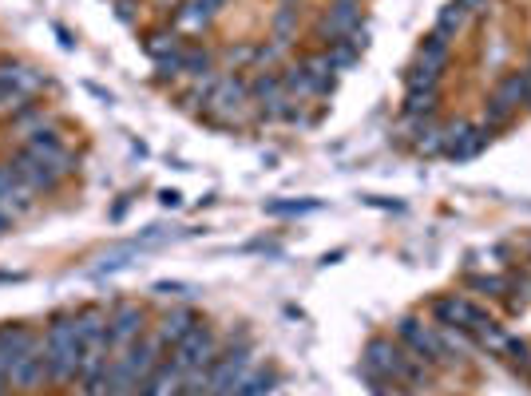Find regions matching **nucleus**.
<instances>
[{"label": "nucleus", "mask_w": 531, "mask_h": 396, "mask_svg": "<svg viewBox=\"0 0 531 396\" xmlns=\"http://www.w3.org/2000/svg\"><path fill=\"white\" fill-rule=\"evenodd\" d=\"M472 290H484L488 297H500L504 294V282L500 278H472Z\"/></svg>", "instance_id": "obj_31"}, {"label": "nucleus", "mask_w": 531, "mask_h": 396, "mask_svg": "<svg viewBox=\"0 0 531 396\" xmlns=\"http://www.w3.org/2000/svg\"><path fill=\"white\" fill-rule=\"evenodd\" d=\"M8 167H12L16 179H20L24 187H32L36 195H40V191H56L60 179H64V171H56L44 155H36V151H28V147H20V151L8 159Z\"/></svg>", "instance_id": "obj_8"}, {"label": "nucleus", "mask_w": 531, "mask_h": 396, "mask_svg": "<svg viewBox=\"0 0 531 396\" xmlns=\"http://www.w3.org/2000/svg\"><path fill=\"white\" fill-rule=\"evenodd\" d=\"M361 369H365V377H369L377 389H381V385H417V381L425 377V365H421L405 345H397V341H389V337H373V341L365 345Z\"/></svg>", "instance_id": "obj_2"}, {"label": "nucleus", "mask_w": 531, "mask_h": 396, "mask_svg": "<svg viewBox=\"0 0 531 396\" xmlns=\"http://www.w3.org/2000/svg\"><path fill=\"white\" fill-rule=\"evenodd\" d=\"M274 385H278V373H274V369H250V373L242 377V385L230 396H270L274 393Z\"/></svg>", "instance_id": "obj_20"}, {"label": "nucleus", "mask_w": 531, "mask_h": 396, "mask_svg": "<svg viewBox=\"0 0 531 396\" xmlns=\"http://www.w3.org/2000/svg\"><path fill=\"white\" fill-rule=\"evenodd\" d=\"M115 8H119V20H127V24H131V20H135V12H131V8H135V4H131V0H119V4H115Z\"/></svg>", "instance_id": "obj_32"}, {"label": "nucleus", "mask_w": 531, "mask_h": 396, "mask_svg": "<svg viewBox=\"0 0 531 396\" xmlns=\"http://www.w3.org/2000/svg\"><path fill=\"white\" fill-rule=\"evenodd\" d=\"M155 76H159V80H175V76H183V48L171 52V56H163V60H155Z\"/></svg>", "instance_id": "obj_27"}, {"label": "nucleus", "mask_w": 531, "mask_h": 396, "mask_svg": "<svg viewBox=\"0 0 531 396\" xmlns=\"http://www.w3.org/2000/svg\"><path fill=\"white\" fill-rule=\"evenodd\" d=\"M417 64L428 68V72H444V64H448V40L432 32L425 44H421V52H417Z\"/></svg>", "instance_id": "obj_22"}, {"label": "nucleus", "mask_w": 531, "mask_h": 396, "mask_svg": "<svg viewBox=\"0 0 531 396\" xmlns=\"http://www.w3.org/2000/svg\"><path fill=\"white\" fill-rule=\"evenodd\" d=\"M528 72V107H531V68H524Z\"/></svg>", "instance_id": "obj_37"}, {"label": "nucleus", "mask_w": 531, "mask_h": 396, "mask_svg": "<svg viewBox=\"0 0 531 396\" xmlns=\"http://www.w3.org/2000/svg\"><path fill=\"white\" fill-rule=\"evenodd\" d=\"M24 147H28V151H36V155H44V159H48L56 171H64V175L72 171V155H68V147L56 139V131L36 127V131L28 135V143H24Z\"/></svg>", "instance_id": "obj_15"}, {"label": "nucleus", "mask_w": 531, "mask_h": 396, "mask_svg": "<svg viewBox=\"0 0 531 396\" xmlns=\"http://www.w3.org/2000/svg\"><path fill=\"white\" fill-rule=\"evenodd\" d=\"M32 349H40V337H36L28 325H0V365H4V377H8V369H12L24 353H32Z\"/></svg>", "instance_id": "obj_14"}, {"label": "nucleus", "mask_w": 531, "mask_h": 396, "mask_svg": "<svg viewBox=\"0 0 531 396\" xmlns=\"http://www.w3.org/2000/svg\"><path fill=\"white\" fill-rule=\"evenodd\" d=\"M179 48H183L179 32H151L147 44H143V52H147L151 60H163V56H171V52H179Z\"/></svg>", "instance_id": "obj_25"}, {"label": "nucleus", "mask_w": 531, "mask_h": 396, "mask_svg": "<svg viewBox=\"0 0 531 396\" xmlns=\"http://www.w3.org/2000/svg\"><path fill=\"white\" fill-rule=\"evenodd\" d=\"M397 337H401V345L421 361V365H448V353H444V345H440V333H436V325H425L421 317H401L397 321Z\"/></svg>", "instance_id": "obj_5"}, {"label": "nucleus", "mask_w": 531, "mask_h": 396, "mask_svg": "<svg viewBox=\"0 0 531 396\" xmlns=\"http://www.w3.org/2000/svg\"><path fill=\"white\" fill-rule=\"evenodd\" d=\"M528 103V72H508L500 84H496V92L488 99V123L484 127H500V123H508L520 107Z\"/></svg>", "instance_id": "obj_7"}, {"label": "nucleus", "mask_w": 531, "mask_h": 396, "mask_svg": "<svg viewBox=\"0 0 531 396\" xmlns=\"http://www.w3.org/2000/svg\"><path fill=\"white\" fill-rule=\"evenodd\" d=\"M155 294L159 297H191L195 286H183V282H155Z\"/></svg>", "instance_id": "obj_30"}, {"label": "nucleus", "mask_w": 531, "mask_h": 396, "mask_svg": "<svg viewBox=\"0 0 531 396\" xmlns=\"http://www.w3.org/2000/svg\"><path fill=\"white\" fill-rule=\"evenodd\" d=\"M500 357H508V365H516V369H528V373H531V345H528V341H516V337H512V341H508V349H504Z\"/></svg>", "instance_id": "obj_26"}, {"label": "nucleus", "mask_w": 531, "mask_h": 396, "mask_svg": "<svg viewBox=\"0 0 531 396\" xmlns=\"http://www.w3.org/2000/svg\"><path fill=\"white\" fill-rule=\"evenodd\" d=\"M266 210L270 214H310V210H321V202H314V198H306V202H270Z\"/></svg>", "instance_id": "obj_29"}, {"label": "nucleus", "mask_w": 531, "mask_h": 396, "mask_svg": "<svg viewBox=\"0 0 531 396\" xmlns=\"http://www.w3.org/2000/svg\"><path fill=\"white\" fill-rule=\"evenodd\" d=\"M405 88H440V72H428L421 64H413V72L405 76Z\"/></svg>", "instance_id": "obj_28"}, {"label": "nucleus", "mask_w": 531, "mask_h": 396, "mask_svg": "<svg viewBox=\"0 0 531 396\" xmlns=\"http://www.w3.org/2000/svg\"><path fill=\"white\" fill-rule=\"evenodd\" d=\"M195 325H199V317H195L187 305H175V309H167V313L159 317V329H155V337H159L163 345H171V349H175V345H179V341H183V337H187Z\"/></svg>", "instance_id": "obj_16"}, {"label": "nucleus", "mask_w": 531, "mask_h": 396, "mask_svg": "<svg viewBox=\"0 0 531 396\" xmlns=\"http://www.w3.org/2000/svg\"><path fill=\"white\" fill-rule=\"evenodd\" d=\"M464 24H468V12L460 8V0H448V4L440 8V16H436V36L452 40V36H456Z\"/></svg>", "instance_id": "obj_23"}, {"label": "nucleus", "mask_w": 531, "mask_h": 396, "mask_svg": "<svg viewBox=\"0 0 531 396\" xmlns=\"http://www.w3.org/2000/svg\"><path fill=\"white\" fill-rule=\"evenodd\" d=\"M357 28H361V8H357V0H337L318 24V32L321 36H329V44H333V40H349Z\"/></svg>", "instance_id": "obj_13"}, {"label": "nucleus", "mask_w": 531, "mask_h": 396, "mask_svg": "<svg viewBox=\"0 0 531 396\" xmlns=\"http://www.w3.org/2000/svg\"><path fill=\"white\" fill-rule=\"evenodd\" d=\"M12 222H16V214H8V210L0 206V234H4V230H12Z\"/></svg>", "instance_id": "obj_33"}, {"label": "nucleus", "mask_w": 531, "mask_h": 396, "mask_svg": "<svg viewBox=\"0 0 531 396\" xmlns=\"http://www.w3.org/2000/svg\"><path fill=\"white\" fill-rule=\"evenodd\" d=\"M183 72L195 76V80L211 76V52L199 48V44H183Z\"/></svg>", "instance_id": "obj_24"}, {"label": "nucleus", "mask_w": 531, "mask_h": 396, "mask_svg": "<svg viewBox=\"0 0 531 396\" xmlns=\"http://www.w3.org/2000/svg\"><path fill=\"white\" fill-rule=\"evenodd\" d=\"M440 103V88H409L405 92V119H428Z\"/></svg>", "instance_id": "obj_19"}, {"label": "nucleus", "mask_w": 531, "mask_h": 396, "mask_svg": "<svg viewBox=\"0 0 531 396\" xmlns=\"http://www.w3.org/2000/svg\"><path fill=\"white\" fill-rule=\"evenodd\" d=\"M159 4H163V8H171V4H175V0H159Z\"/></svg>", "instance_id": "obj_40"}, {"label": "nucleus", "mask_w": 531, "mask_h": 396, "mask_svg": "<svg viewBox=\"0 0 531 396\" xmlns=\"http://www.w3.org/2000/svg\"><path fill=\"white\" fill-rule=\"evenodd\" d=\"M254 369V349L242 341L238 349L230 345L226 353H218L214 357V365L207 369V396H230L238 385H242V377Z\"/></svg>", "instance_id": "obj_4"}, {"label": "nucleus", "mask_w": 531, "mask_h": 396, "mask_svg": "<svg viewBox=\"0 0 531 396\" xmlns=\"http://www.w3.org/2000/svg\"><path fill=\"white\" fill-rule=\"evenodd\" d=\"M222 349H218V337H214L211 325H195L175 349H171V361H175V369L187 377V373H207L214 365V357H218Z\"/></svg>", "instance_id": "obj_3"}, {"label": "nucleus", "mask_w": 531, "mask_h": 396, "mask_svg": "<svg viewBox=\"0 0 531 396\" xmlns=\"http://www.w3.org/2000/svg\"><path fill=\"white\" fill-rule=\"evenodd\" d=\"M0 396H8V381H0Z\"/></svg>", "instance_id": "obj_38"}, {"label": "nucleus", "mask_w": 531, "mask_h": 396, "mask_svg": "<svg viewBox=\"0 0 531 396\" xmlns=\"http://www.w3.org/2000/svg\"><path fill=\"white\" fill-rule=\"evenodd\" d=\"M282 8H294V0H282Z\"/></svg>", "instance_id": "obj_39"}, {"label": "nucleus", "mask_w": 531, "mask_h": 396, "mask_svg": "<svg viewBox=\"0 0 531 396\" xmlns=\"http://www.w3.org/2000/svg\"><path fill=\"white\" fill-rule=\"evenodd\" d=\"M480 4H484V0H460V8H464L468 16H472V12H480Z\"/></svg>", "instance_id": "obj_35"}, {"label": "nucleus", "mask_w": 531, "mask_h": 396, "mask_svg": "<svg viewBox=\"0 0 531 396\" xmlns=\"http://www.w3.org/2000/svg\"><path fill=\"white\" fill-rule=\"evenodd\" d=\"M488 135H492V127H476V123H468V119H456V123L444 127V147H440V151L452 155V159H472V155L484 151Z\"/></svg>", "instance_id": "obj_11"}, {"label": "nucleus", "mask_w": 531, "mask_h": 396, "mask_svg": "<svg viewBox=\"0 0 531 396\" xmlns=\"http://www.w3.org/2000/svg\"><path fill=\"white\" fill-rule=\"evenodd\" d=\"M472 337H476V345H484V349H488V353H496V357H500V353L508 349V341H512V333H504V325H500V321H492V317H488L484 325H476V329H472Z\"/></svg>", "instance_id": "obj_21"}, {"label": "nucleus", "mask_w": 531, "mask_h": 396, "mask_svg": "<svg viewBox=\"0 0 531 396\" xmlns=\"http://www.w3.org/2000/svg\"><path fill=\"white\" fill-rule=\"evenodd\" d=\"M143 333H147V313L139 305H115L107 313V345H111V353L135 345Z\"/></svg>", "instance_id": "obj_9"}, {"label": "nucleus", "mask_w": 531, "mask_h": 396, "mask_svg": "<svg viewBox=\"0 0 531 396\" xmlns=\"http://www.w3.org/2000/svg\"><path fill=\"white\" fill-rule=\"evenodd\" d=\"M40 72L20 64V60H0V111L24 107L28 99L40 92Z\"/></svg>", "instance_id": "obj_6"}, {"label": "nucleus", "mask_w": 531, "mask_h": 396, "mask_svg": "<svg viewBox=\"0 0 531 396\" xmlns=\"http://www.w3.org/2000/svg\"><path fill=\"white\" fill-rule=\"evenodd\" d=\"M44 361H48V385H72L80 381L84 345L76 333V313H56L44 329Z\"/></svg>", "instance_id": "obj_1"}, {"label": "nucleus", "mask_w": 531, "mask_h": 396, "mask_svg": "<svg viewBox=\"0 0 531 396\" xmlns=\"http://www.w3.org/2000/svg\"><path fill=\"white\" fill-rule=\"evenodd\" d=\"M4 282H24V274H0V286Z\"/></svg>", "instance_id": "obj_36"}, {"label": "nucleus", "mask_w": 531, "mask_h": 396, "mask_svg": "<svg viewBox=\"0 0 531 396\" xmlns=\"http://www.w3.org/2000/svg\"><path fill=\"white\" fill-rule=\"evenodd\" d=\"M246 103H250L246 80H238V76H218L211 88V96H207V111H211L214 119H234Z\"/></svg>", "instance_id": "obj_12"}, {"label": "nucleus", "mask_w": 531, "mask_h": 396, "mask_svg": "<svg viewBox=\"0 0 531 396\" xmlns=\"http://www.w3.org/2000/svg\"><path fill=\"white\" fill-rule=\"evenodd\" d=\"M302 68H306V76H310V88H314V96H325V92H333V60H329V52H314V56H306L302 60Z\"/></svg>", "instance_id": "obj_18"}, {"label": "nucleus", "mask_w": 531, "mask_h": 396, "mask_svg": "<svg viewBox=\"0 0 531 396\" xmlns=\"http://www.w3.org/2000/svg\"><path fill=\"white\" fill-rule=\"evenodd\" d=\"M222 4H226V0H187L183 8H175V24H179L183 32H203Z\"/></svg>", "instance_id": "obj_17"}, {"label": "nucleus", "mask_w": 531, "mask_h": 396, "mask_svg": "<svg viewBox=\"0 0 531 396\" xmlns=\"http://www.w3.org/2000/svg\"><path fill=\"white\" fill-rule=\"evenodd\" d=\"M432 317H436V325H452V329H464V333H472L476 325L488 321V313H484L476 301H468V297H460V294L436 297V301H432Z\"/></svg>", "instance_id": "obj_10"}, {"label": "nucleus", "mask_w": 531, "mask_h": 396, "mask_svg": "<svg viewBox=\"0 0 531 396\" xmlns=\"http://www.w3.org/2000/svg\"><path fill=\"white\" fill-rule=\"evenodd\" d=\"M179 191H163V195H159V202H163V206H179Z\"/></svg>", "instance_id": "obj_34"}]
</instances>
